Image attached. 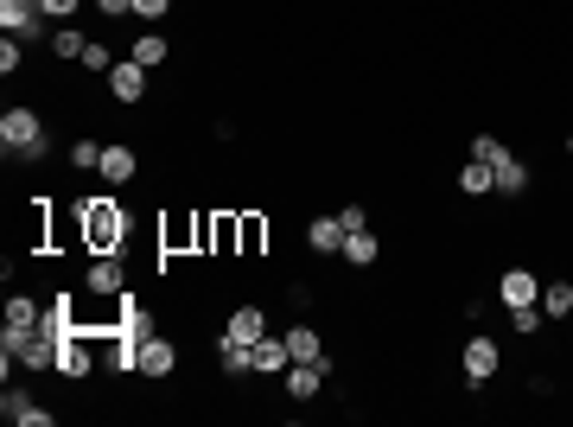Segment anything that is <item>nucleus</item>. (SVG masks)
Returning a JSON list of instances; mask_svg holds the SVG:
<instances>
[{
  "mask_svg": "<svg viewBox=\"0 0 573 427\" xmlns=\"http://www.w3.org/2000/svg\"><path fill=\"white\" fill-rule=\"evenodd\" d=\"M77 230H83V249L90 255H115L121 236H128V211H121L109 192H90L77 204Z\"/></svg>",
  "mask_w": 573,
  "mask_h": 427,
  "instance_id": "obj_1",
  "label": "nucleus"
},
{
  "mask_svg": "<svg viewBox=\"0 0 573 427\" xmlns=\"http://www.w3.org/2000/svg\"><path fill=\"white\" fill-rule=\"evenodd\" d=\"M0 147H7L20 166H45V160H51L45 115H39V109H26V102H13V109L0 115Z\"/></svg>",
  "mask_w": 573,
  "mask_h": 427,
  "instance_id": "obj_2",
  "label": "nucleus"
},
{
  "mask_svg": "<svg viewBox=\"0 0 573 427\" xmlns=\"http://www.w3.org/2000/svg\"><path fill=\"white\" fill-rule=\"evenodd\" d=\"M0 26H7L13 32V39H51V32H58V26H51L45 20V13H39V0H0Z\"/></svg>",
  "mask_w": 573,
  "mask_h": 427,
  "instance_id": "obj_3",
  "label": "nucleus"
},
{
  "mask_svg": "<svg viewBox=\"0 0 573 427\" xmlns=\"http://www.w3.org/2000/svg\"><path fill=\"white\" fill-rule=\"evenodd\" d=\"M83 287H90L96 300L128 294V268H121V255H96V262H90V275H83Z\"/></svg>",
  "mask_w": 573,
  "mask_h": 427,
  "instance_id": "obj_4",
  "label": "nucleus"
},
{
  "mask_svg": "<svg viewBox=\"0 0 573 427\" xmlns=\"http://www.w3.org/2000/svg\"><path fill=\"white\" fill-rule=\"evenodd\" d=\"M503 370V351H497V338H472V345H465V383H491Z\"/></svg>",
  "mask_w": 573,
  "mask_h": 427,
  "instance_id": "obj_5",
  "label": "nucleus"
},
{
  "mask_svg": "<svg viewBox=\"0 0 573 427\" xmlns=\"http://www.w3.org/2000/svg\"><path fill=\"white\" fill-rule=\"evenodd\" d=\"M147 77H153V71H147V64H134V58H121V64H115V71H109V96H115V102H147Z\"/></svg>",
  "mask_w": 573,
  "mask_h": 427,
  "instance_id": "obj_6",
  "label": "nucleus"
},
{
  "mask_svg": "<svg viewBox=\"0 0 573 427\" xmlns=\"http://www.w3.org/2000/svg\"><path fill=\"white\" fill-rule=\"evenodd\" d=\"M217 370H223V377H255V345L217 332Z\"/></svg>",
  "mask_w": 573,
  "mask_h": 427,
  "instance_id": "obj_7",
  "label": "nucleus"
},
{
  "mask_svg": "<svg viewBox=\"0 0 573 427\" xmlns=\"http://www.w3.org/2000/svg\"><path fill=\"white\" fill-rule=\"evenodd\" d=\"M293 370V351H287V332H268L255 345V377H287Z\"/></svg>",
  "mask_w": 573,
  "mask_h": 427,
  "instance_id": "obj_8",
  "label": "nucleus"
},
{
  "mask_svg": "<svg viewBox=\"0 0 573 427\" xmlns=\"http://www.w3.org/2000/svg\"><path fill=\"white\" fill-rule=\"evenodd\" d=\"M497 300H503V306H529V300H542V281H535L529 268H503Z\"/></svg>",
  "mask_w": 573,
  "mask_h": 427,
  "instance_id": "obj_9",
  "label": "nucleus"
},
{
  "mask_svg": "<svg viewBox=\"0 0 573 427\" xmlns=\"http://www.w3.org/2000/svg\"><path fill=\"white\" fill-rule=\"evenodd\" d=\"M287 351H293V364H325V370H332V357H325L319 326H287Z\"/></svg>",
  "mask_w": 573,
  "mask_h": 427,
  "instance_id": "obj_10",
  "label": "nucleus"
},
{
  "mask_svg": "<svg viewBox=\"0 0 573 427\" xmlns=\"http://www.w3.org/2000/svg\"><path fill=\"white\" fill-rule=\"evenodd\" d=\"M172 364H179V345L172 338H141V377H172Z\"/></svg>",
  "mask_w": 573,
  "mask_h": 427,
  "instance_id": "obj_11",
  "label": "nucleus"
},
{
  "mask_svg": "<svg viewBox=\"0 0 573 427\" xmlns=\"http://www.w3.org/2000/svg\"><path fill=\"white\" fill-rule=\"evenodd\" d=\"M230 338H242V345H262L268 338V313L262 306H230V326H223Z\"/></svg>",
  "mask_w": 573,
  "mask_h": 427,
  "instance_id": "obj_12",
  "label": "nucleus"
},
{
  "mask_svg": "<svg viewBox=\"0 0 573 427\" xmlns=\"http://www.w3.org/2000/svg\"><path fill=\"white\" fill-rule=\"evenodd\" d=\"M134 173H141V160H134V147H121V141L102 153V166H96V179H102V185H128Z\"/></svg>",
  "mask_w": 573,
  "mask_h": 427,
  "instance_id": "obj_13",
  "label": "nucleus"
},
{
  "mask_svg": "<svg viewBox=\"0 0 573 427\" xmlns=\"http://www.w3.org/2000/svg\"><path fill=\"white\" fill-rule=\"evenodd\" d=\"M262 249H268V217L236 211V255H262Z\"/></svg>",
  "mask_w": 573,
  "mask_h": 427,
  "instance_id": "obj_14",
  "label": "nucleus"
},
{
  "mask_svg": "<svg viewBox=\"0 0 573 427\" xmlns=\"http://www.w3.org/2000/svg\"><path fill=\"white\" fill-rule=\"evenodd\" d=\"M306 249H312V255H338V249H344L338 211H332V217H312V224H306Z\"/></svg>",
  "mask_w": 573,
  "mask_h": 427,
  "instance_id": "obj_15",
  "label": "nucleus"
},
{
  "mask_svg": "<svg viewBox=\"0 0 573 427\" xmlns=\"http://www.w3.org/2000/svg\"><path fill=\"white\" fill-rule=\"evenodd\" d=\"M325 377H332L325 364H293L281 383H287V396H293V402H312V396H319V383H325Z\"/></svg>",
  "mask_w": 573,
  "mask_h": 427,
  "instance_id": "obj_16",
  "label": "nucleus"
},
{
  "mask_svg": "<svg viewBox=\"0 0 573 427\" xmlns=\"http://www.w3.org/2000/svg\"><path fill=\"white\" fill-rule=\"evenodd\" d=\"M338 255H344L351 268H370L376 255H382V243H376V230L363 224V230H344V249H338Z\"/></svg>",
  "mask_w": 573,
  "mask_h": 427,
  "instance_id": "obj_17",
  "label": "nucleus"
},
{
  "mask_svg": "<svg viewBox=\"0 0 573 427\" xmlns=\"http://www.w3.org/2000/svg\"><path fill=\"white\" fill-rule=\"evenodd\" d=\"M115 332H121V338H134V345H141V338H153V319H147V306L134 300V294H121V319H115Z\"/></svg>",
  "mask_w": 573,
  "mask_h": 427,
  "instance_id": "obj_18",
  "label": "nucleus"
},
{
  "mask_svg": "<svg viewBox=\"0 0 573 427\" xmlns=\"http://www.w3.org/2000/svg\"><path fill=\"white\" fill-rule=\"evenodd\" d=\"M39 319H45V306H39V300H26V294H13V300H7V332L32 338V332H39Z\"/></svg>",
  "mask_w": 573,
  "mask_h": 427,
  "instance_id": "obj_19",
  "label": "nucleus"
},
{
  "mask_svg": "<svg viewBox=\"0 0 573 427\" xmlns=\"http://www.w3.org/2000/svg\"><path fill=\"white\" fill-rule=\"evenodd\" d=\"M459 192H465V198H484V192H497V166H484V160H465V166H459Z\"/></svg>",
  "mask_w": 573,
  "mask_h": 427,
  "instance_id": "obj_20",
  "label": "nucleus"
},
{
  "mask_svg": "<svg viewBox=\"0 0 573 427\" xmlns=\"http://www.w3.org/2000/svg\"><path fill=\"white\" fill-rule=\"evenodd\" d=\"M128 58H134V64H147V71H160V64L172 58V51H166V32H141V39L128 45Z\"/></svg>",
  "mask_w": 573,
  "mask_h": 427,
  "instance_id": "obj_21",
  "label": "nucleus"
},
{
  "mask_svg": "<svg viewBox=\"0 0 573 427\" xmlns=\"http://www.w3.org/2000/svg\"><path fill=\"white\" fill-rule=\"evenodd\" d=\"M523 192H529V166L510 153V160L497 166V198H523Z\"/></svg>",
  "mask_w": 573,
  "mask_h": 427,
  "instance_id": "obj_22",
  "label": "nucleus"
},
{
  "mask_svg": "<svg viewBox=\"0 0 573 427\" xmlns=\"http://www.w3.org/2000/svg\"><path fill=\"white\" fill-rule=\"evenodd\" d=\"M542 313L548 319H573V281H542Z\"/></svg>",
  "mask_w": 573,
  "mask_h": 427,
  "instance_id": "obj_23",
  "label": "nucleus"
},
{
  "mask_svg": "<svg viewBox=\"0 0 573 427\" xmlns=\"http://www.w3.org/2000/svg\"><path fill=\"white\" fill-rule=\"evenodd\" d=\"M211 255H236V211H211Z\"/></svg>",
  "mask_w": 573,
  "mask_h": 427,
  "instance_id": "obj_24",
  "label": "nucleus"
},
{
  "mask_svg": "<svg viewBox=\"0 0 573 427\" xmlns=\"http://www.w3.org/2000/svg\"><path fill=\"white\" fill-rule=\"evenodd\" d=\"M510 326H516V332H523V338H535V332H542V326H548V313H542V300H529V306H510Z\"/></svg>",
  "mask_w": 573,
  "mask_h": 427,
  "instance_id": "obj_25",
  "label": "nucleus"
},
{
  "mask_svg": "<svg viewBox=\"0 0 573 427\" xmlns=\"http://www.w3.org/2000/svg\"><path fill=\"white\" fill-rule=\"evenodd\" d=\"M102 153H109V147L83 134V141H71V166H77V173H96V166H102Z\"/></svg>",
  "mask_w": 573,
  "mask_h": 427,
  "instance_id": "obj_26",
  "label": "nucleus"
},
{
  "mask_svg": "<svg viewBox=\"0 0 573 427\" xmlns=\"http://www.w3.org/2000/svg\"><path fill=\"white\" fill-rule=\"evenodd\" d=\"M51 51H58V58H83V51H90V39H83L77 26H58V32H51Z\"/></svg>",
  "mask_w": 573,
  "mask_h": 427,
  "instance_id": "obj_27",
  "label": "nucleus"
},
{
  "mask_svg": "<svg viewBox=\"0 0 573 427\" xmlns=\"http://www.w3.org/2000/svg\"><path fill=\"white\" fill-rule=\"evenodd\" d=\"M77 64H83V71H96V77H109V71H115V64H121V58H115V51H109V45H102V39H90V51H83V58H77Z\"/></svg>",
  "mask_w": 573,
  "mask_h": 427,
  "instance_id": "obj_28",
  "label": "nucleus"
},
{
  "mask_svg": "<svg viewBox=\"0 0 573 427\" xmlns=\"http://www.w3.org/2000/svg\"><path fill=\"white\" fill-rule=\"evenodd\" d=\"M472 160H484V166H503V160H510V147H503L497 134H472Z\"/></svg>",
  "mask_w": 573,
  "mask_h": 427,
  "instance_id": "obj_29",
  "label": "nucleus"
},
{
  "mask_svg": "<svg viewBox=\"0 0 573 427\" xmlns=\"http://www.w3.org/2000/svg\"><path fill=\"white\" fill-rule=\"evenodd\" d=\"M77 7H83V0H39V13H45L51 26H71V20H77Z\"/></svg>",
  "mask_w": 573,
  "mask_h": 427,
  "instance_id": "obj_30",
  "label": "nucleus"
},
{
  "mask_svg": "<svg viewBox=\"0 0 573 427\" xmlns=\"http://www.w3.org/2000/svg\"><path fill=\"white\" fill-rule=\"evenodd\" d=\"M172 13V0H134V20H147V26H160Z\"/></svg>",
  "mask_w": 573,
  "mask_h": 427,
  "instance_id": "obj_31",
  "label": "nucleus"
},
{
  "mask_svg": "<svg viewBox=\"0 0 573 427\" xmlns=\"http://www.w3.org/2000/svg\"><path fill=\"white\" fill-rule=\"evenodd\" d=\"M20 45H26V39H13V32H7V45H0V71H7V77H13V71H20V58H26V51H20Z\"/></svg>",
  "mask_w": 573,
  "mask_h": 427,
  "instance_id": "obj_32",
  "label": "nucleus"
},
{
  "mask_svg": "<svg viewBox=\"0 0 573 427\" xmlns=\"http://www.w3.org/2000/svg\"><path fill=\"white\" fill-rule=\"evenodd\" d=\"M26 402H32L26 389H7V396H0V415H7V421H20V415H26Z\"/></svg>",
  "mask_w": 573,
  "mask_h": 427,
  "instance_id": "obj_33",
  "label": "nucleus"
},
{
  "mask_svg": "<svg viewBox=\"0 0 573 427\" xmlns=\"http://www.w3.org/2000/svg\"><path fill=\"white\" fill-rule=\"evenodd\" d=\"M338 224H344V230H363L370 217H363V204H338Z\"/></svg>",
  "mask_w": 573,
  "mask_h": 427,
  "instance_id": "obj_34",
  "label": "nucleus"
},
{
  "mask_svg": "<svg viewBox=\"0 0 573 427\" xmlns=\"http://www.w3.org/2000/svg\"><path fill=\"white\" fill-rule=\"evenodd\" d=\"M96 13L102 20H121V13H134V0H96Z\"/></svg>",
  "mask_w": 573,
  "mask_h": 427,
  "instance_id": "obj_35",
  "label": "nucleus"
},
{
  "mask_svg": "<svg viewBox=\"0 0 573 427\" xmlns=\"http://www.w3.org/2000/svg\"><path fill=\"white\" fill-rule=\"evenodd\" d=\"M567 153H573V134H567Z\"/></svg>",
  "mask_w": 573,
  "mask_h": 427,
  "instance_id": "obj_36",
  "label": "nucleus"
}]
</instances>
